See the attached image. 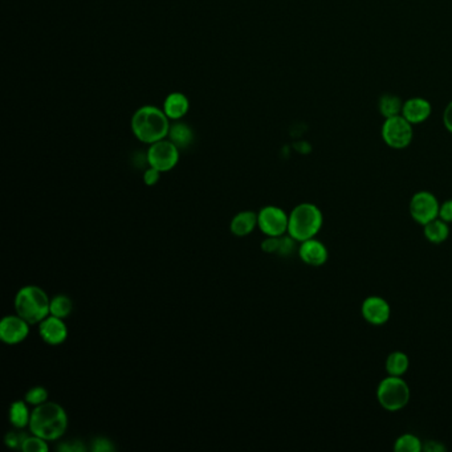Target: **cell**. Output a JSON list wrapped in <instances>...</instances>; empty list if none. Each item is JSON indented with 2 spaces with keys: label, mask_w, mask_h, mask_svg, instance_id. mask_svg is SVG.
<instances>
[{
  "label": "cell",
  "mask_w": 452,
  "mask_h": 452,
  "mask_svg": "<svg viewBox=\"0 0 452 452\" xmlns=\"http://www.w3.org/2000/svg\"><path fill=\"white\" fill-rule=\"evenodd\" d=\"M381 135L389 148L401 150L407 148L413 141V125L402 114L385 118V123L381 129Z\"/></svg>",
  "instance_id": "cell-6"
},
{
  "label": "cell",
  "mask_w": 452,
  "mask_h": 452,
  "mask_svg": "<svg viewBox=\"0 0 452 452\" xmlns=\"http://www.w3.org/2000/svg\"><path fill=\"white\" fill-rule=\"evenodd\" d=\"M439 217L444 220L446 223H448V225L452 223V199H447L441 205Z\"/></svg>",
  "instance_id": "cell-31"
},
{
  "label": "cell",
  "mask_w": 452,
  "mask_h": 452,
  "mask_svg": "<svg viewBox=\"0 0 452 452\" xmlns=\"http://www.w3.org/2000/svg\"><path fill=\"white\" fill-rule=\"evenodd\" d=\"M38 334L48 345L57 346L64 344L68 339V328L63 319L49 314L38 324Z\"/></svg>",
  "instance_id": "cell-12"
},
{
  "label": "cell",
  "mask_w": 452,
  "mask_h": 452,
  "mask_svg": "<svg viewBox=\"0 0 452 452\" xmlns=\"http://www.w3.org/2000/svg\"><path fill=\"white\" fill-rule=\"evenodd\" d=\"M443 123L444 128L452 134V101L446 106L444 113H443Z\"/></svg>",
  "instance_id": "cell-32"
},
{
  "label": "cell",
  "mask_w": 452,
  "mask_h": 452,
  "mask_svg": "<svg viewBox=\"0 0 452 452\" xmlns=\"http://www.w3.org/2000/svg\"><path fill=\"white\" fill-rule=\"evenodd\" d=\"M424 237L433 245H442L450 236V227L441 217H436L423 226Z\"/></svg>",
  "instance_id": "cell-18"
},
{
  "label": "cell",
  "mask_w": 452,
  "mask_h": 452,
  "mask_svg": "<svg viewBox=\"0 0 452 452\" xmlns=\"http://www.w3.org/2000/svg\"><path fill=\"white\" fill-rule=\"evenodd\" d=\"M91 450L93 452H112L115 450V446L111 439L98 436L91 442Z\"/></svg>",
  "instance_id": "cell-27"
},
{
  "label": "cell",
  "mask_w": 452,
  "mask_h": 452,
  "mask_svg": "<svg viewBox=\"0 0 452 452\" xmlns=\"http://www.w3.org/2000/svg\"><path fill=\"white\" fill-rule=\"evenodd\" d=\"M24 401L29 405L35 406V407L46 404V402H48L47 389L43 386L31 387L27 391V394H26Z\"/></svg>",
  "instance_id": "cell-25"
},
{
  "label": "cell",
  "mask_w": 452,
  "mask_h": 452,
  "mask_svg": "<svg viewBox=\"0 0 452 452\" xmlns=\"http://www.w3.org/2000/svg\"><path fill=\"white\" fill-rule=\"evenodd\" d=\"M194 130L188 123L175 121V123L170 126L169 140L178 146L179 150L189 148L194 142Z\"/></svg>",
  "instance_id": "cell-17"
},
{
  "label": "cell",
  "mask_w": 452,
  "mask_h": 452,
  "mask_svg": "<svg viewBox=\"0 0 452 452\" xmlns=\"http://www.w3.org/2000/svg\"><path fill=\"white\" fill-rule=\"evenodd\" d=\"M132 132L138 141L151 145L169 137L170 120L163 109L145 105L137 109L132 117Z\"/></svg>",
  "instance_id": "cell-1"
},
{
  "label": "cell",
  "mask_w": 452,
  "mask_h": 452,
  "mask_svg": "<svg viewBox=\"0 0 452 452\" xmlns=\"http://www.w3.org/2000/svg\"><path fill=\"white\" fill-rule=\"evenodd\" d=\"M72 311H73V302L66 294H57L51 300L49 314L64 320L66 317H69Z\"/></svg>",
  "instance_id": "cell-22"
},
{
  "label": "cell",
  "mask_w": 452,
  "mask_h": 452,
  "mask_svg": "<svg viewBox=\"0 0 452 452\" xmlns=\"http://www.w3.org/2000/svg\"><path fill=\"white\" fill-rule=\"evenodd\" d=\"M441 203L430 191H418L413 195L409 205L410 215L418 225L424 226L433 219L439 217Z\"/></svg>",
  "instance_id": "cell-8"
},
{
  "label": "cell",
  "mask_w": 452,
  "mask_h": 452,
  "mask_svg": "<svg viewBox=\"0 0 452 452\" xmlns=\"http://www.w3.org/2000/svg\"><path fill=\"white\" fill-rule=\"evenodd\" d=\"M29 404L26 401H15L10 407V423L16 430H24L26 427H29L31 414Z\"/></svg>",
  "instance_id": "cell-20"
},
{
  "label": "cell",
  "mask_w": 452,
  "mask_h": 452,
  "mask_svg": "<svg viewBox=\"0 0 452 452\" xmlns=\"http://www.w3.org/2000/svg\"><path fill=\"white\" fill-rule=\"evenodd\" d=\"M57 450L60 452H85L86 446L80 439H71V441L60 443L57 446Z\"/></svg>",
  "instance_id": "cell-28"
},
{
  "label": "cell",
  "mask_w": 452,
  "mask_h": 452,
  "mask_svg": "<svg viewBox=\"0 0 452 452\" xmlns=\"http://www.w3.org/2000/svg\"><path fill=\"white\" fill-rule=\"evenodd\" d=\"M396 452H421L423 451V443L414 433H404L396 438L394 442Z\"/></svg>",
  "instance_id": "cell-23"
},
{
  "label": "cell",
  "mask_w": 452,
  "mask_h": 452,
  "mask_svg": "<svg viewBox=\"0 0 452 452\" xmlns=\"http://www.w3.org/2000/svg\"><path fill=\"white\" fill-rule=\"evenodd\" d=\"M27 436H29V435L24 433L23 430L10 431V433L6 435L4 442H6V446H7V447H10L12 450H18V448L21 450V446H23L24 441L27 439Z\"/></svg>",
  "instance_id": "cell-26"
},
{
  "label": "cell",
  "mask_w": 452,
  "mask_h": 452,
  "mask_svg": "<svg viewBox=\"0 0 452 452\" xmlns=\"http://www.w3.org/2000/svg\"><path fill=\"white\" fill-rule=\"evenodd\" d=\"M324 225V215L320 208L313 203H300L289 214L288 235L297 243L309 240L320 232Z\"/></svg>",
  "instance_id": "cell-3"
},
{
  "label": "cell",
  "mask_w": 452,
  "mask_h": 452,
  "mask_svg": "<svg viewBox=\"0 0 452 452\" xmlns=\"http://www.w3.org/2000/svg\"><path fill=\"white\" fill-rule=\"evenodd\" d=\"M146 162L160 173H168L178 165L179 148L168 138L154 142L146 153Z\"/></svg>",
  "instance_id": "cell-7"
},
{
  "label": "cell",
  "mask_w": 452,
  "mask_h": 452,
  "mask_svg": "<svg viewBox=\"0 0 452 452\" xmlns=\"http://www.w3.org/2000/svg\"><path fill=\"white\" fill-rule=\"evenodd\" d=\"M68 428V415L64 407L55 402H46L32 410L29 431L46 439L47 442L58 441Z\"/></svg>",
  "instance_id": "cell-2"
},
{
  "label": "cell",
  "mask_w": 452,
  "mask_h": 452,
  "mask_svg": "<svg viewBox=\"0 0 452 452\" xmlns=\"http://www.w3.org/2000/svg\"><path fill=\"white\" fill-rule=\"evenodd\" d=\"M409 366H410V359L404 351L396 350L387 356L386 364H385L387 376L404 377L406 371L409 370Z\"/></svg>",
  "instance_id": "cell-19"
},
{
  "label": "cell",
  "mask_w": 452,
  "mask_h": 452,
  "mask_svg": "<svg viewBox=\"0 0 452 452\" xmlns=\"http://www.w3.org/2000/svg\"><path fill=\"white\" fill-rule=\"evenodd\" d=\"M402 108H404L402 100L398 96L391 95V93L381 96V98L378 101L379 113L382 114L385 118L399 115L402 113Z\"/></svg>",
  "instance_id": "cell-21"
},
{
  "label": "cell",
  "mask_w": 452,
  "mask_h": 452,
  "mask_svg": "<svg viewBox=\"0 0 452 452\" xmlns=\"http://www.w3.org/2000/svg\"><path fill=\"white\" fill-rule=\"evenodd\" d=\"M289 215L283 208L265 206L257 212V227L264 235L280 237L288 234Z\"/></svg>",
  "instance_id": "cell-9"
},
{
  "label": "cell",
  "mask_w": 452,
  "mask_h": 452,
  "mask_svg": "<svg viewBox=\"0 0 452 452\" xmlns=\"http://www.w3.org/2000/svg\"><path fill=\"white\" fill-rule=\"evenodd\" d=\"M361 314L364 320L368 321L369 324L381 327L390 320L391 308H390V304L384 297L369 296L361 305Z\"/></svg>",
  "instance_id": "cell-11"
},
{
  "label": "cell",
  "mask_w": 452,
  "mask_h": 452,
  "mask_svg": "<svg viewBox=\"0 0 452 452\" xmlns=\"http://www.w3.org/2000/svg\"><path fill=\"white\" fill-rule=\"evenodd\" d=\"M163 112L171 121H179L189 113L190 101L188 96L180 92L170 93L163 101Z\"/></svg>",
  "instance_id": "cell-15"
},
{
  "label": "cell",
  "mask_w": 452,
  "mask_h": 452,
  "mask_svg": "<svg viewBox=\"0 0 452 452\" xmlns=\"http://www.w3.org/2000/svg\"><path fill=\"white\" fill-rule=\"evenodd\" d=\"M257 227V212L255 211H242L232 217L230 231L235 236L243 237L254 232Z\"/></svg>",
  "instance_id": "cell-16"
},
{
  "label": "cell",
  "mask_w": 452,
  "mask_h": 452,
  "mask_svg": "<svg viewBox=\"0 0 452 452\" xmlns=\"http://www.w3.org/2000/svg\"><path fill=\"white\" fill-rule=\"evenodd\" d=\"M160 178V170L154 169L149 166V169L145 170L143 173V182L146 186H154L158 183V180Z\"/></svg>",
  "instance_id": "cell-30"
},
{
  "label": "cell",
  "mask_w": 452,
  "mask_h": 452,
  "mask_svg": "<svg viewBox=\"0 0 452 452\" xmlns=\"http://www.w3.org/2000/svg\"><path fill=\"white\" fill-rule=\"evenodd\" d=\"M279 247H280V237H274V236H268L262 243V250L265 254H277Z\"/></svg>",
  "instance_id": "cell-29"
},
{
  "label": "cell",
  "mask_w": 452,
  "mask_h": 452,
  "mask_svg": "<svg viewBox=\"0 0 452 452\" xmlns=\"http://www.w3.org/2000/svg\"><path fill=\"white\" fill-rule=\"evenodd\" d=\"M411 390L402 377L387 376L377 386V401L382 409L390 413L401 411L409 405Z\"/></svg>",
  "instance_id": "cell-5"
},
{
  "label": "cell",
  "mask_w": 452,
  "mask_h": 452,
  "mask_svg": "<svg viewBox=\"0 0 452 452\" xmlns=\"http://www.w3.org/2000/svg\"><path fill=\"white\" fill-rule=\"evenodd\" d=\"M51 300L47 293L36 285H27L15 296V311L31 325H36L49 316Z\"/></svg>",
  "instance_id": "cell-4"
},
{
  "label": "cell",
  "mask_w": 452,
  "mask_h": 452,
  "mask_svg": "<svg viewBox=\"0 0 452 452\" xmlns=\"http://www.w3.org/2000/svg\"><path fill=\"white\" fill-rule=\"evenodd\" d=\"M299 256L304 263L311 267H321L328 262L329 252L327 245L316 237H312L309 240L300 243Z\"/></svg>",
  "instance_id": "cell-13"
},
{
  "label": "cell",
  "mask_w": 452,
  "mask_h": 452,
  "mask_svg": "<svg viewBox=\"0 0 452 452\" xmlns=\"http://www.w3.org/2000/svg\"><path fill=\"white\" fill-rule=\"evenodd\" d=\"M48 442L38 435H29L21 446V451L24 452H48Z\"/></svg>",
  "instance_id": "cell-24"
},
{
  "label": "cell",
  "mask_w": 452,
  "mask_h": 452,
  "mask_svg": "<svg viewBox=\"0 0 452 452\" xmlns=\"http://www.w3.org/2000/svg\"><path fill=\"white\" fill-rule=\"evenodd\" d=\"M433 112V106L430 101L422 97H413L404 103L402 108V115L411 125L422 123L427 121Z\"/></svg>",
  "instance_id": "cell-14"
},
{
  "label": "cell",
  "mask_w": 452,
  "mask_h": 452,
  "mask_svg": "<svg viewBox=\"0 0 452 452\" xmlns=\"http://www.w3.org/2000/svg\"><path fill=\"white\" fill-rule=\"evenodd\" d=\"M29 325L19 314L6 316L0 321V339L7 345H18L29 337Z\"/></svg>",
  "instance_id": "cell-10"
},
{
  "label": "cell",
  "mask_w": 452,
  "mask_h": 452,
  "mask_svg": "<svg viewBox=\"0 0 452 452\" xmlns=\"http://www.w3.org/2000/svg\"><path fill=\"white\" fill-rule=\"evenodd\" d=\"M423 451L426 452H444L446 447L442 443L436 442V441H428L423 444Z\"/></svg>",
  "instance_id": "cell-33"
}]
</instances>
